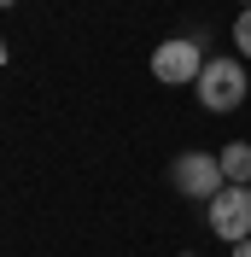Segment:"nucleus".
Returning a JSON list of instances; mask_svg holds the SVG:
<instances>
[{"mask_svg": "<svg viewBox=\"0 0 251 257\" xmlns=\"http://www.w3.org/2000/svg\"><path fill=\"white\" fill-rule=\"evenodd\" d=\"M193 94H199V111L228 117V111H239V105H245L251 76H245V64H239V59H210V64H204V76L193 82Z\"/></svg>", "mask_w": 251, "mask_h": 257, "instance_id": "1", "label": "nucleus"}, {"mask_svg": "<svg viewBox=\"0 0 251 257\" xmlns=\"http://www.w3.org/2000/svg\"><path fill=\"white\" fill-rule=\"evenodd\" d=\"M204 41L199 35H170V41H158L152 47V76L164 82V88H193V82L204 76Z\"/></svg>", "mask_w": 251, "mask_h": 257, "instance_id": "2", "label": "nucleus"}, {"mask_svg": "<svg viewBox=\"0 0 251 257\" xmlns=\"http://www.w3.org/2000/svg\"><path fill=\"white\" fill-rule=\"evenodd\" d=\"M170 187L181 193V199H193V205H210L228 181H222L216 152H175L170 158Z\"/></svg>", "mask_w": 251, "mask_h": 257, "instance_id": "3", "label": "nucleus"}, {"mask_svg": "<svg viewBox=\"0 0 251 257\" xmlns=\"http://www.w3.org/2000/svg\"><path fill=\"white\" fill-rule=\"evenodd\" d=\"M204 228L216 234V240L239 245L251 240V187H222L210 205H204Z\"/></svg>", "mask_w": 251, "mask_h": 257, "instance_id": "4", "label": "nucleus"}, {"mask_svg": "<svg viewBox=\"0 0 251 257\" xmlns=\"http://www.w3.org/2000/svg\"><path fill=\"white\" fill-rule=\"evenodd\" d=\"M216 164H222V181L228 187H251V141H228L216 152Z\"/></svg>", "mask_w": 251, "mask_h": 257, "instance_id": "5", "label": "nucleus"}, {"mask_svg": "<svg viewBox=\"0 0 251 257\" xmlns=\"http://www.w3.org/2000/svg\"><path fill=\"white\" fill-rule=\"evenodd\" d=\"M234 47H239V59H251V6L234 18Z\"/></svg>", "mask_w": 251, "mask_h": 257, "instance_id": "6", "label": "nucleus"}, {"mask_svg": "<svg viewBox=\"0 0 251 257\" xmlns=\"http://www.w3.org/2000/svg\"><path fill=\"white\" fill-rule=\"evenodd\" d=\"M228 257H251V240H239V245H228Z\"/></svg>", "mask_w": 251, "mask_h": 257, "instance_id": "7", "label": "nucleus"}, {"mask_svg": "<svg viewBox=\"0 0 251 257\" xmlns=\"http://www.w3.org/2000/svg\"><path fill=\"white\" fill-rule=\"evenodd\" d=\"M6 59H12V53H6V41H0V64H6Z\"/></svg>", "mask_w": 251, "mask_h": 257, "instance_id": "8", "label": "nucleus"}, {"mask_svg": "<svg viewBox=\"0 0 251 257\" xmlns=\"http://www.w3.org/2000/svg\"><path fill=\"white\" fill-rule=\"evenodd\" d=\"M6 6H18V0H0V12H6Z\"/></svg>", "mask_w": 251, "mask_h": 257, "instance_id": "9", "label": "nucleus"}, {"mask_svg": "<svg viewBox=\"0 0 251 257\" xmlns=\"http://www.w3.org/2000/svg\"><path fill=\"white\" fill-rule=\"evenodd\" d=\"M245 6H251V0H239V12H245Z\"/></svg>", "mask_w": 251, "mask_h": 257, "instance_id": "10", "label": "nucleus"}, {"mask_svg": "<svg viewBox=\"0 0 251 257\" xmlns=\"http://www.w3.org/2000/svg\"><path fill=\"white\" fill-rule=\"evenodd\" d=\"M181 257H199V251H181Z\"/></svg>", "mask_w": 251, "mask_h": 257, "instance_id": "11", "label": "nucleus"}]
</instances>
